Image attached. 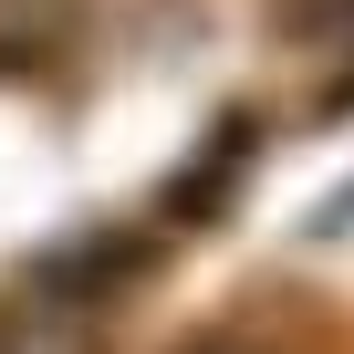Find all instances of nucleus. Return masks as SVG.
I'll return each instance as SVG.
<instances>
[{
	"label": "nucleus",
	"mask_w": 354,
	"mask_h": 354,
	"mask_svg": "<svg viewBox=\"0 0 354 354\" xmlns=\"http://www.w3.org/2000/svg\"><path fill=\"white\" fill-rule=\"evenodd\" d=\"M0 354H104L84 313L63 302H21V313H0Z\"/></svg>",
	"instance_id": "nucleus-1"
},
{
	"label": "nucleus",
	"mask_w": 354,
	"mask_h": 354,
	"mask_svg": "<svg viewBox=\"0 0 354 354\" xmlns=\"http://www.w3.org/2000/svg\"><path fill=\"white\" fill-rule=\"evenodd\" d=\"M188 354H250V344H240V333H198Z\"/></svg>",
	"instance_id": "nucleus-2"
}]
</instances>
